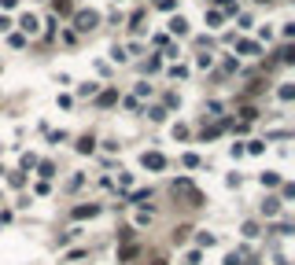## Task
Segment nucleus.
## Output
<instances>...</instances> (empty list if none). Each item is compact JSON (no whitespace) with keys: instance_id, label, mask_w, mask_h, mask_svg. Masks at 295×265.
<instances>
[{"instance_id":"nucleus-1","label":"nucleus","mask_w":295,"mask_h":265,"mask_svg":"<svg viewBox=\"0 0 295 265\" xmlns=\"http://www.w3.org/2000/svg\"><path fill=\"white\" fill-rule=\"evenodd\" d=\"M96 22H100V15H96V11H78V15H74V26H78L81 33H89Z\"/></svg>"},{"instance_id":"nucleus-2","label":"nucleus","mask_w":295,"mask_h":265,"mask_svg":"<svg viewBox=\"0 0 295 265\" xmlns=\"http://www.w3.org/2000/svg\"><path fill=\"white\" fill-rule=\"evenodd\" d=\"M144 166H148V170H162V166H166V158H162L159 151H152V155H144Z\"/></svg>"},{"instance_id":"nucleus-3","label":"nucleus","mask_w":295,"mask_h":265,"mask_svg":"<svg viewBox=\"0 0 295 265\" xmlns=\"http://www.w3.org/2000/svg\"><path fill=\"white\" fill-rule=\"evenodd\" d=\"M52 8H56V15H70V11H74V0H52Z\"/></svg>"},{"instance_id":"nucleus-4","label":"nucleus","mask_w":295,"mask_h":265,"mask_svg":"<svg viewBox=\"0 0 295 265\" xmlns=\"http://www.w3.org/2000/svg\"><path fill=\"white\" fill-rule=\"evenodd\" d=\"M22 30H26V33H34V30H37V19H34V15H26V19H22Z\"/></svg>"},{"instance_id":"nucleus-5","label":"nucleus","mask_w":295,"mask_h":265,"mask_svg":"<svg viewBox=\"0 0 295 265\" xmlns=\"http://www.w3.org/2000/svg\"><path fill=\"white\" fill-rule=\"evenodd\" d=\"M93 214H96V207H78L74 210V217H93Z\"/></svg>"},{"instance_id":"nucleus-6","label":"nucleus","mask_w":295,"mask_h":265,"mask_svg":"<svg viewBox=\"0 0 295 265\" xmlns=\"http://www.w3.org/2000/svg\"><path fill=\"white\" fill-rule=\"evenodd\" d=\"M78 151H93V136H81V140H78Z\"/></svg>"},{"instance_id":"nucleus-7","label":"nucleus","mask_w":295,"mask_h":265,"mask_svg":"<svg viewBox=\"0 0 295 265\" xmlns=\"http://www.w3.org/2000/svg\"><path fill=\"white\" fill-rule=\"evenodd\" d=\"M155 265H166V262H155Z\"/></svg>"}]
</instances>
